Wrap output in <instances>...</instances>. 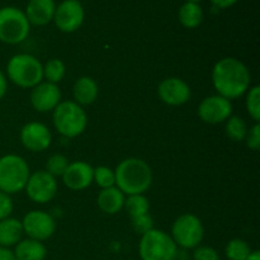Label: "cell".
Instances as JSON below:
<instances>
[{
    "mask_svg": "<svg viewBox=\"0 0 260 260\" xmlns=\"http://www.w3.org/2000/svg\"><path fill=\"white\" fill-rule=\"evenodd\" d=\"M94 168L85 161H74L69 164L62 174V182L69 189L84 190L93 183Z\"/></svg>",
    "mask_w": 260,
    "mask_h": 260,
    "instance_id": "17",
    "label": "cell"
},
{
    "mask_svg": "<svg viewBox=\"0 0 260 260\" xmlns=\"http://www.w3.org/2000/svg\"><path fill=\"white\" fill-rule=\"evenodd\" d=\"M22 222L17 218L8 217L0 221V246L10 248L22 240Z\"/></svg>",
    "mask_w": 260,
    "mask_h": 260,
    "instance_id": "22",
    "label": "cell"
},
{
    "mask_svg": "<svg viewBox=\"0 0 260 260\" xmlns=\"http://www.w3.org/2000/svg\"><path fill=\"white\" fill-rule=\"evenodd\" d=\"M131 217L132 228L137 234L144 235L149 230L154 229L152 217L150 216L149 200L144 194L128 196L124 201V207Z\"/></svg>",
    "mask_w": 260,
    "mask_h": 260,
    "instance_id": "13",
    "label": "cell"
},
{
    "mask_svg": "<svg viewBox=\"0 0 260 260\" xmlns=\"http://www.w3.org/2000/svg\"><path fill=\"white\" fill-rule=\"evenodd\" d=\"M233 116L231 101L218 95L206 96L198 106V117L205 123L218 124L228 121Z\"/></svg>",
    "mask_w": 260,
    "mask_h": 260,
    "instance_id": "11",
    "label": "cell"
},
{
    "mask_svg": "<svg viewBox=\"0 0 260 260\" xmlns=\"http://www.w3.org/2000/svg\"><path fill=\"white\" fill-rule=\"evenodd\" d=\"M23 234L37 241L48 240L56 231V222L50 213L33 210L23 217Z\"/></svg>",
    "mask_w": 260,
    "mask_h": 260,
    "instance_id": "10",
    "label": "cell"
},
{
    "mask_svg": "<svg viewBox=\"0 0 260 260\" xmlns=\"http://www.w3.org/2000/svg\"><path fill=\"white\" fill-rule=\"evenodd\" d=\"M98 84L90 76H81L75 81L73 86L74 102L81 107L93 104L98 98Z\"/></svg>",
    "mask_w": 260,
    "mask_h": 260,
    "instance_id": "19",
    "label": "cell"
},
{
    "mask_svg": "<svg viewBox=\"0 0 260 260\" xmlns=\"http://www.w3.org/2000/svg\"><path fill=\"white\" fill-rule=\"evenodd\" d=\"M20 142L32 152H42L51 146L52 134L46 124L41 122H28L20 129Z\"/></svg>",
    "mask_w": 260,
    "mask_h": 260,
    "instance_id": "14",
    "label": "cell"
},
{
    "mask_svg": "<svg viewBox=\"0 0 260 260\" xmlns=\"http://www.w3.org/2000/svg\"><path fill=\"white\" fill-rule=\"evenodd\" d=\"M116 187L124 196L144 194L152 183V170L145 160L127 157L114 170Z\"/></svg>",
    "mask_w": 260,
    "mask_h": 260,
    "instance_id": "2",
    "label": "cell"
},
{
    "mask_svg": "<svg viewBox=\"0 0 260 260\" xmlns=\"http://www.w3.org/2000/svg\"><path fill=\"white\" fill-rule=\"evenodd\" d=\"M139 254L141 260H175L178 256V246L169 234L151 229L141 235Z\"/></svg>",
    "mask_w": 260,
    "mask_h": 260,
    "instance_id": "6",
    "label": "cell"
},
{
    "mask_svg": "<svg viewBox=\"0 0 260 260\" xmlns=\"http://www.w3.org/2000/svg\"><path fill=\"white\" fill-rule=\"evenodd\" d=\"M246 111L249 116L255 121V123H259L260 121V86L254 85L249 88L246 91V101H245Z\"/></svg>",
    "mask_w": 260,
    "mask_h": 260,
    "instance_id": "27",
    "label": "cell"
},
{
    "mask_svg": "<svg viewBox=\"0 0 260 260\" xmlns=\"http://www.w3.org/2000/svg\"><path fill=\"white\" fill-rule=\"evenodd\" d=\"M187 2H194V3H197V2H200V0H187Z\"/></svg>",
    "mask_w": 260,
    "mask_h": 260,
    "instance_id": "37",
    "label": "cell"
},
{
    "mask_svg": "<svg viewBox=\"0 0 260 260\" xmlns=\"http://www.w3.org/2000/svg\"><path fill=\"white\" fill-rule=\"evenodd\" d=\"M193 260H220V255L212 246L200 245L193 251Z\"/></svg>",
    "mask_w": 260,
    "mask_h": 260,
    "instance_id": "30",
    "label": "cell"
},
{
    "mask_svg": "<svg viewBox=\"0 0 260 260\" xmlns=\"http://www.w3.org/2000/svg\"><path fill=\"white\" fill-rule=\"evenodd\" d=\"M30 172L27 161L15 154L0 157V192L12 196L25 188Z\"/></svg>",
    "mask_w": 260,
    "mask_h": 260,
    "instance_id": "5",
    "label": "cell"
},
{
    "mask_svg": "<svg viewBox=\"0 0 260 260\" xmlns=\"http://www.w3.org/2000/svg\"><path fill=\"white\" fill-rule=\"evenodd\" d=\"M69 164H70V161H69V159L65 155L53 154L48 157L47 164H46V172L55 178L62 177Z\"/></svg>",
    "mask_w": 260,
    "mask_h": 260,
    "instance_id": "28",
    "label": "cell"
},
{
    "mask_svg": "<svg viewBox=\"0 0 260 260\" xmlns=\"http://www.w3.org/2000/svg\"><path fill=\"white\" fill-rule=\"evenodd\" d=\"M66 74V65L60 58H51L43 65V79L52 84H58Z\"/></svg>",
    "mask_w": 260,
    "mask_h": 260,
    "instance_id": "24",
    "label": "cell"
},
{
    "mask_svg": "<svg viewBox=\"0 0 260 260\" xmlns=\"http://www.w3.org/2000/svg\"><path fill=\"white\" fill-rule=\"evenodd\" d=\"M30 24L20 9L5 7L0 9V41L7 45H18L29 35Z\"/></svg>",
    "mask_w": 260,
    "mask_h": 260,
    "instance_id": "7",
    "label": "cell"
},
{
    "mask_svg": "<svg viewBox=\"0 0 260 260\" xmlns=\"http://www.w3.org/2000/svg\"><path fill=\"white\" fill-rule=\"evenodd\" d=\"M172 239L182 249H196L205 236V228L200 217L193 213H184L172 226Z\"/></svg>",
    "mask_w": 260,
    "mask_h": 260,
    "instance_id": "8",
    "label": "cell"
},
{
    "mask_svg": "<svg viewBox=\"0 0 260 260\" xmlns=\"http://www.w3.org/2000/svg\"><path fill=\"white\" fill-rule=\"evenodd\" d=\"M25 193L32 202L45 205L56 197L58 190L57 180L46 170L32 173L25 184Z\"/></svg>",
    "mask_w": 260,
    "mask_h": 260,
    "instance_id": "9",
    "label": "cell"
},
{
    "mask_svg": "<svg viewBox=\"0 0 260 260\" xmlns=\"http://www.w3.org/2000/svg\"><path fill=\"white\" fill-rule=\"evenodd\" d=\"M213 3V5L217 8H221V9H225V8L231 7V5L235 4L238 0H211Z\"/></svg>",
    "mask_w": 260,
    "mask_h": 260,
    "instance_id": "35",
    "label": "cell"
},
{
    "mask_svg": "<svg viewBox=\"0 0 260 260\" xmlns=\"http://www.w3.org/2000/svg\"><path fill=\"white\" fill-rule=\"evenodd\" d=\"M251 75L243 61L235 57L218 60L212 69V84L218 95L233 101L246 94L250 88Z\"/></svg>",
    "mask_w": 260,
    "mask_h": 260,
    "instance_id": "1",
    "label": "cell"
},
{
    "mask_svg": "<svg viewBox=\"0 0 260 260\" xmlns=\"http://www.w3.org/2000/svg\"><path fill=\"white\" fill-rule=\"evenodd\" d=\"M248 124L241 117L231 116L226 121L225 131L229 139H231L235 142H241L245 140L246 134H248Z\"/></svg>",
    "mask_w": 260,
    "mask_h": 260,
    "instance_id": "25",
    "label": "cell"
},
{
    "mask_svg": "<svg viewBox=\"0 0 260 260\" xmlns=\"http://www.w3.org/2000/svg\"><path fill=\"white\" fill-rule=\"evenodd\" d=\"M61 90L57 84L41 81L38 85L32 88L29 95L30 104L40 113L51 112L60 104Z\"/></svg>",
    "mask_w": 260,
    "mask_h": 260,
    "instance_id": "16",
    "label": "cell"
},
{
    "mask_svg": "<svg viewBox=\"0 0 260 260\" xmlns=\"http://www.w3.org/2000/svg\"><path fill=\"white\" fill-rule=\"evenodd\" d=\"M93 182L96 183L99 188L106 189V188H111L116 185V175H114V170H112L108 167H98L94 169V177Z\"/></svg>",
    "mask_w": 260,
    "mask_h": 260,
    "instance_id": "29",
    "label": "cell"
},
{
    "mask_svg": "<svg viewBox=\"0 0 260 260\" xmlns=\"http://www.w3.org/2000/svg\"><path fill=\"white\" fill-rule=\"evenodd\" d=\"M244 141L246 142V146L253 151H258L260 149V124L255 123L250 129H248V134Z\"/></svg>",
    "mask_w": 260,
    "mask_h": 260,
    "instance_id": "31",
    "label": "cell"
},
{
    "mask_svg": "<svg viewBox=\"0 0 260 260\" xmlns=\"http://www.w3.org/2000/svg\"><path fill=\"white\" fill-rule=\"evenodd\" d=\"M251 249L243 239H233L225 248L226 258L229 260H245L250 255Z\"/></svg>",
    "mask_w": 260,
    "mask_h": 260,
    "instance_id": "26",
    "label": "cell"
},
{
    "mask_svg": "<svg viewBox=\"0 0 260 260\" xmlns=\"http://www.w3.org/2000/svg\"><path fill=\"white\" fill-rule=\"evenodd\" d=\"M8 90V80H7V76L5 74L0 70V101L5 96Z\"/></svg>",
    "mask_w": 260,
    "mask_h": 260,
    "instance_id": "33",
    "label": "cell"
},
{
    "mask_svg": "<svg viewBox=\"0 0 260 260\" xmlns=\"http://www.w3.org/2000/svg\"><path fill=\"white\" fill-rule=\"evenodd\" d=\"M124 201H126V197L116 185L102 189L96 198L98 207L101 208L102 212L107 215H116L121 212L122 208L124 207Z\"/></svg>",
    "mask_w": 260,
    "mask_h": 260,
    "instance_id": "20",
    "label": "cell"
},
{
    "mask_svg": "<svg viewBox=\"0 0 260 260\" xmlns=\"http://www.w3.org/2000/svg\"><path fill=\"white\" fill-rule=\"evenodd\" d=\"M7 76L14 85L32 89L43 80V65L29 53H18L7 63Z\"/></svg>",
    "mask_w": 260,
    "mask_h": 260,
    "instance_id": "4",
    "label": "cell"
},
{
    "mask_svg": "<svg viewBox=\"0 0 260 260\" xmlns=\"http://www.w3.org/2000/svg\"><path fill=\"white\" fill-rule=\"evenodd\" d=\"M53 20L61 32H75L84 22L83 5L79 0H63L56 8Z\"/></svg>",
    "mask_w": 260,
    "mask_h": 260,
    "instance_id": "12",
    "label": "cell"
},
{
    "mask_svg": "<svg viewBox=\"0 0 260 260\" xmlns=\"http://www.w3.org/2000/svg\"><path fill=\"white\" fill-rule=\"evenodd\" d=\"M157 95L162 103L172 107H179L190 99V88L183 79L167 78L157 86Z\"/></svg>",
    "mask_w": 260,
    "mask_h": 260,
    "instance_id": "15",
    "label": "cell"
},
{
    "mask_svg": "<svg viewBox=\"0 0 260 260\" xmlns=\"http://www.w3.org/2000/svg\"><path fill=\"white\" fill-rule=\"evenodd\" d=\"M52 122L61 136L75 139L85 131L88 116L83 107L74 101H61L52 111Z\"/></svg>",
    "mask_w": 260,
    "mask_h": 260,
    "instance_id": "3",
    "label": "cell"
},
{
    "mask_svg": "<svg viewBox=\"0 0 260 260\" xmlns=\"http://www.w3.org/2000/svg\"><path fill=\"white\" fill-rule=\"evenodd\" d=\"M0 260H17L14 253L9 248H2L0 246Z\"/></svg>",
    "mask_w": 260,
    "mask_h": 260,
    "instance_id": "34",
    "label": "cell"
},
{
    "mask_svg": "<svg viewBox=\"0 0 260 260\" xmlns=\"http://www.w3.org/2000/svg\"><path fill=\"white\" fill-rule=\"evenodd\" d=\"M179 22L184 25L185 28H197L203 20V10L198 3L187 2L180 7L179 13Z\"/></svg>",
    "mask_w": 260,
    "mask_h": 260,
    "instance_id": "23",
    "label": "cell"
},
{
    "mask_svg": "<svg viewBox=\"0 0 260 260\" xmlns=\"http://www.w3.org/2000/svg\"><path fill=\"white\" fill-rule=\"evenodd\" d=\"M13 253L17 260H45L47 256V249L42 241L27 238L15 245Z\"/></svg>",
    "mask_w": 260,
    "mask_h": 260,
    "instance_id": "21",
    "label": "cell"
},
{
    "mask_svg": "<svg viewBox=\"0 0 260 260\" xmlns=\"http://www.w3.org/2000/svg\"><path fill=\"white\" fill-rule=\"evenodd\" d=\"M55 10L53 0H30L24 14L29 24L45 25L53 19Z\"/></svg>",
    "mask_w": 260,
    "mask_h": 260,
    "instance_id": "18",
    "label": "cell"
},
{
    "mask_svg": "<svg viewBox=\"0 0 260 260\" xmlns=\"http://www.w3.org/2000/svg\"><path fill=\"white\" fill-rule=\"evenodd\" d=\"M245 260H260V253H259L258 250L251 251L250 255H249L248 258H246Z\"/></svg>",
    "mask_w": 260,
    "mask_h": 260,
    "instance_id": "36",
    "label": "cell"
},
{
    "mask_svg": "<svg viewBox=\"0 0 260 260\" xmlns=\"http://www.w3.org/2000/svg\"><path fill=\"white\" fill-rule=\"evenodd\" d=\"M13 210H14V205H13L12 197L7 193L0 192V221L10 217Z\"/></svg>",
    "mask_w": 260,
    "mask_h": 260,
    "instance_id": "32",
    "label": "cell"
}]
</instances>
